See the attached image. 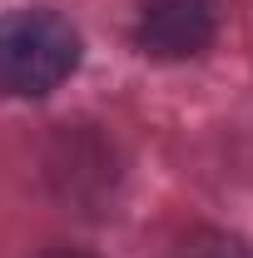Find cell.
Masks as SVG:
<instances>
[{"label":"cell","instance_id":"obj_1","mask_svg":"<svg viewBox=\"0 0 253 258\" xmlns=\"http://www.w3.org/2000/svg\"><path fill=\"white\" fill-rule=\"evenodd\" d=\"M80 70V30L60 10L15 5L0 15V95L45 99Z\"/></svg>","mask_w":253,"mask_h":258},{"label":"cell","instance_id":"obj_2","mask_svg":"<svg viewBox=\"0 0 253 258\" xmlns=\"http://www.w3.org/2000/svg\"><path fill=\"white\" fill-rule=\"evenodd\" d=\"M219 35L214 0H144L134 20V45L149 60H194Z\"/></svg>","mask_w":253,"mask_h":258},{"label":"cell","instance_id":"obj_3","mask_svg":"<svg viewBox=\"0 0 253 258\" xmlns=\"http://www.w3.org/2000/svg\"><path fill=\"white\" fill-rule=\"evenodd\" d=\"M40 258H95V253H80V248H50V253H40Z\"/></svg>","mask_w":253,"mask_h":258}]
</instances>
